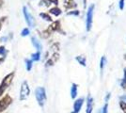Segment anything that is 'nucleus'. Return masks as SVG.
<instances>
[{
    "mask_svg": "<svg viewBox=\"0 0 126 113\" xmlns=\"http://www.w3.org/2000/svg\"><path fill=\"white\" fill-rule=\"evenodd\" d=\"M122 100H124V101H126V95H124V96H121V97Z\"/></svg>",
    "mask_w": 126,
    "mask_h": 113,
    "instance_id": "22",
    "label": "nucleus"
},
{
    "mask_svg": "<svg viewBox=\"0 0 126 113\" xmlns=\"http://www.w3.org/2000/svg\"><path fill=\"white\" fill-rule=\"evenodd\" d=\"M93 10H94V5H91L89 8V11H88V13H87V29L88 30H90V28H91Z\"/></svg>",
    "mask_w": 126,
    "mask_h": 113,
    "instance_id": "3",
    "label": "nucleus"
},
{
    "mask_svg": "<svg viewBox=\"0 0 126 113\" xmlns=\"http://www.w3.org/2000/svg\"><path fill=\"white\" fill-rule=\"evenodd\" d=\"M32 59H33V60H39V59H40V53L37 52V53L32 55Z\"/></svg>",
    "mask_w": 126,
    "mask_h": 113,
    "instance_id": "15",
    "label": "nucleus"
},
{
    "mask_svg": "<svg viewBox=\"0 0 126 113\" xmlns=\"http://www.w3.org/2000/svg\"><path fill=\"white\" fill-rule=\"evenodd\" d=\"M71 94H72V98L74 99L76 95H77V85L76 84H73L72 86V89H71Z\"/></svg>",
    "mask_w": 126,
    "mask_h": 113,
    "instance_id": "9",
    "label": "nucleus"
},
{
    "mask_svg": "<svg viewBox=\"0 0 126 113\" xmlns=\"http://www.w3.org/2000/svg\"><path fill=\"white\" fill-rule=\"evenodd\" d=\"M105 63H106V59H105V57H102L101 61H100L101 72H103V70H104V68H105Z\"/></svg>",
    "mask_w": 126,
    "mask_h": 113,
    "instance_id": "13",
    "label": "nucleus"
},
{
    "mask_svg": "<svg viewBox=\"0 0 126 113\" xmlns=\"http://www.w3.org/2000/svg\"><path fill=\"white\" fill-rule=\"evenodd\" d=\"M29 93H30V89H29V87H28L27 82L25 81V82L22 84V87H21L20 99H21V100H25V99H26V98L28 97V95H29Z\"/></svg>",
    "mask_w": 126,
    "mask_h": 113,
    "instance_id": "2",
    "label": "nucleus"
},
{
    "mask_svg": "<svg viewBox=\"0 0 126 113\" xmlns=\"http://www.w3.org/2000/svg\"><path fill=\"white\" fill-rule=\"evenodd\" d=\"M50 12H51L52 14H54V15H56V16H58V15L61 13V11H60L59 9H58V8H54V9H51V10H50Z\"/></svg>",
    "mask_w": 126,
    "mask_h": 113,
    "instance_id": "12",
    "label": "nucleus"
},
{
    "mask_svg": "<svg viewBox=\"0 0 126 113\" xmlns=\"http://www.w3.org/2000/svg\"><path fill=\"white\" fill-rule=\"evenodd\" d=\"M32 43H33V45H34L38 50H41V49H42V45H41L40 42L38 41L36 38H32Z\"/></svg>",
    "mask_w": 126,
    "mask_h": 113,
    "instance_id": "11",
    "label": "nucleus"
},
{
    "mask_svg": "<svg viewBox=\"0 0 126 113\" xmlns=\"http://www.w3.org/2000/svg\"><path fill=\"white\" fill-rule=\"evenodd\" d=\"M41 16H42V18H44V20H47V21H51V20H52L51 17L49 16V15H47V14H45V13H42Z\"/></svg>",
    "mask_w": 126,
    "mask_h": 113,
    "instance_id": "17",
    "label": "nucleus"
},
{
    "mask_svg": "<svg viewBox=\"0 0 126 113\" xmlns=\"http://www.w3.org/2000/svg\"><path fill=\"white\" fill-rule=\"evenodd\" d=\"M12 77H13V74H11L10 75H8L5 79H4V81L2 82V85L0 87V95L3 93V92L6 90V88L9 86V84L11 82V78Z\"/></svg>",
    "mask_w": 126,
    "mask_h": 113,
    "instance_id": "5",
    "label": "nucleus"
},
{
    "mask_svg": "<svg viewBox=\"0 0 126 113\" xmlns=\"http://www.w3.org/2000/svg\"><path fill=\"white\" fill-rule=\"evenodd\" d=\"M75 59L82 66H86L87 65L86 64V57H84V56H79V57H76Z\"/></svg>",
    "mask_w": 126,
    "mask_h": 113,
    "instance_id": "10",
    "label": "nucleus"
},
{
    "mask_svg": "<svg viewBox=\"0 0 126 113\" xmlns=\"http://www.w3.org/2000/svg\"><path fill=\"white\" fill-rule=\"evenodd\" d=\"M123 8H124V0H121L120 1V9L123 10Z\"/></svg>",
    "mask_w": 126,
    "mask_h": 113,
    "instance_id": "20",
    "label": "nucleus"
},
{
    "mask_svg": "<svg viewBox=\"0 0 126 113\" xmlns=\"http://www.w3.org/2000/svg\"><path fill=\"white\" fill-rule=\"evenodd\" d=\"M120 106H121V109L126 113V102H121L120 103Z\"/></svg>",
    "mask_w": 126,
    "mask_h": 113,
    "instance_id": "18",
    "label": "nucleus"
},
{
    "mask_svg": "<svg viewBox=\"0 0 126 113\" xmlns=\"http://www.w3.org/2000/svg\"><path fill=\"white\" fill-rule=\"evenodd\" d=\"M24 15H25V18H26L28 26L32 27H34V19H33V17H32L31 14L28 12V11H27V9H26V7L24 8Z\"/></svg>",
    "mask_w": 126,
    "mask_h": 113,
    "instance_id": "6",
    "label": "nucleus"
},
{
    "mask_svg": "<svg viewBox=\"0 0 126 113\" xmlns=\"http://www.w3.org/2000/svg\"><path fill=\"white\" fill-rule=\"evenodd\" d=\"M5 53V49L4 47H0V54H4Z\"/></svg>",
    "mask_w": 126,
    "mask_h": 113,
    "instance_id": "21",
    "label": "nucleus"
},
{
    "mask_svg": "<svg viewBox=\"0 0 126 113\" xmlns=\"http://www.w3.org/2000/svg\"><path fill=\"white\" fill-rule=\"evenodd\" d=\"M29 34V30L27 29V28H25L23 31H22V35L23 36H26V35H28Z\"/></svg>",
    "mask_w": 126,
    "mask_h": 113,
    "instance_id": "19",
    "label": "nucleus"
},
{
    "mask_svg": "<svg viewBox=\"0 0 126 113\" xmlns=\"http://www.w3.org/2000/svg\"><path fill=\"white\" fill-rule=\"evenodd\" d=\"M31 67H32V61L26 59V69H27V71L31 70Z\"/></svg>",
    "mask_w": 126,
    "mask_h": 113,
    "instance_id": "14",
    "label": "nucleus"
},
{
    "mask_svg": "<svg viewBox=\"0 0 126 113\" xmlns=\"http://www.w3.org/2000/svg\"><path fill=\"white\" fill-rule=\"evenodd\" d=\"M11 103V98L9 95H6L2 100H0V113L6 110V108H8Z\"/></svg>",
    "mask_w": 126,
    "mask_h": 113,
    "instance_id": "4",
    "label": "nucleus"
},
{
    "mask_svg": "<svg viewBox=\"0 0 126 113\" xmlns=\"http://www.w3.org/2000/svg\"><path fill=\"white\" fill-rule=\"evenodd\" d=\"M107 110H108V104L105 103L104 108H102V113H107Z\"/></svg>",
    "mask_w": 126,
    "mask_h": 113,
    "instance_id": "16",
    "label": "nucleus"
},
{
    "mask_svg": "<svg viewBox=\"0 0 126 113\" xmlns=\"http://www.w3.org/2000/svg\"><path fill=\"white\" fill-rule=\"evenodd\" d=\"M83 104H84V98H79V99H77L74 104V112L73 113H78L81 110Z\"/></svg>",
    "mask_w": 126,
    "mask_h": 113,
    "instance_id": "7",
    "label": "nucleus"
},
{
    "mask_svg": "<svg viewBox=\"0 0 126 113\" xmlns=\"http://www.w3.org/2000/svg\"><path fill=\"white\" fill-rule=\"evenodd\" d=\"M35 95H36V99H37L38 103L41 107H43V105L45 104V101H46V92H45V90L40 87V88H37L36 91H35Z\"/></svg>",
    "mask_w": 126,
    "mask_h": 113,
    "instance_id": "1",
    "label": "nucleus"
},
{
    "mask_svg": "<svg viewBox=\"0 0 126 113\" xmlns=\"http://www.w3.org/2000/svg\"><path fill=\"white\" fill-rule=\"evenodd\" d=\"M93 110V98L89 95L88 96V100H87V109H86V113H91Z\"/></svg>",
    "mask_w": 126,
    "mask_h": 113,
    "instance_id": "8",
    "label": "nucleus"
}]
</instances>
